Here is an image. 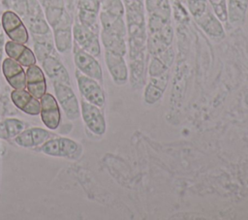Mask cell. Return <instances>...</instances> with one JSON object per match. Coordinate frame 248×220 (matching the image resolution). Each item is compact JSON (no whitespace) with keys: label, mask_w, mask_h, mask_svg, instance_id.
Instances as JSON below:
<instances>
[{"label":"cell","mask_w":248,"mask_h":220,"mask_svg":"<svg viewBox=\"0 0 248 220\" xmlns=\"http://www.w3.org/2000/svg\"><path fill=\"white\" fill-rule=\"evenodd\" d=\"M42 151L49 156L75 159L81 153L80 145L68 138L48 139L42 144Z\"/></svg>","instance_id":"cell-1"},{"label":"cell","mask_w":248,"mask_h":220,"mask_svg":"<svg viewBox=\"0 0 248 220\" xmlns=\"http://www.w3.org/2000/svg\"><path fill=\"white\" fill-rule=\"evenodd\" d=\"M76 79L78 81V90L85 101L99 108H103L106 103V96L100 82L80 73L78 70L76 72Z\"/></svg>","instance_id":"cell-2"},{"label":"cell","mask_w":248,"mask_h":220,"mask_svg":"<svg viewBox=\"0 0 248 220\" xmlns=\"http://www.w3.org/2000/svg\"><path fill=\"white\" fill-rule=\"evenodd\" d=\"M53 88L57 102L62 107L66 117L70 120H76L79 117V105L76 94L69 84L53 81Z\"/></svg>","instance_id":"cell-3"},{"label":"cell","mask_w":248,"mask_h":220,"mask_svg":"<svg viewBox=\"0 0 248 220\" xmlns=\"http://www.w3.org/2000/svg\"><path fill=\"white\" fill-rule=\"evenodd\" d=\"M1 25L5 34L11 41L26 44L29 34L20 17L13 11H6L1 16Z\"/></svg>","instance_id":"cell-4"},{"label":"cell","mask_w":248,"mask_h":220,"mask_svg":"<svg viewBox=\"0 0 248 220\" xmlns=\"http://www.w3.org/2000/svg\"><path fill=\"white\" fill-rule=\"evenodd\" d=\"M73 38L76 45L93 56L101 53V45L98 34L82 25L80 22L75 23L73 27Z\"/></svg>","instance_id":"cell-5"},{"label":"cell","mask_w":248,"mask_h":220,"mask_svg":"<svg viewBox=\"0 0 248 220\" xmlns=\"http://www.w3.org/2000/svg\"><path fill=\"white\" fill-rule=\"evenodd\" d=\"M74 62L77 69L80 73L98 80L99 82H102L103 70L99 61L95 58V56L81 49L77 45L75 46L74 50Z\"/></svg>","instance_id":"cell-6"},{"label":"cell","mask_w":248,"mask_h":220,"mask_svg":"<svg viewBox=\"0 0 248 220\" xmlns=\"http://www.w3.org/2000/svg\"><path fill=\"white\" fill-rule=\"evenodd\" d=\"M80 109L81 116L86 127L97 136L104 135L107 130V123L100 108L82 100Z\"/></svg>","instance_id":"cell-7"},{"label":"cell","mask_w":248,"mask_h":220,"mask_svg":"<svg viewBox=\"0 0 248 220\" xmlns=\"http://www.w3.org/2000/svg\"><path fill=\"white\" fill-rule=\"evenodd\" d=\"M40 115L44 125L50 130H55L59 126L61 120V113L57 100L52 94L46 92L40 99Z\"/></svg>","instance_id":"cell-8"},{"label":"cell","mask_w":248,"mask_h":220,"mask_svg":"<svg viewBox=\"0 0 248 220\" xmlns=\"http://www.w3.org/2000/svg\"><path fill=\"white\" fill-rule=\"evenodd\" d=\"M2 73L7 82L14 89L26 88V72L17 61L7 57L2 62Z\"/></svg>","instance_id":"cell-9"},{"label":"cell","mask_w":248,"mask_h":220,"mask_svg":"<svg viewBox=\"0 0 248 220\" xmlns=\"http://www.w3.org/2000/svg\"><path fill=\"white\" fill-rule=\"evenodd\" d=\"M105 61L113 81L118 85L127 83L129 71L124 56L106 50Z\"/></svg>","instance_id":"cell-10"},{"label":"cell","mask_w":248,"mask_h":220,"mask_svg":"<svg viewBox=\"0 0 248 220\" xmlns=\"http://www.w3.org/2000/svg\"><path fill=\"white\" fill-rule=\"evenodd\" d=\"M11 99L14 105L29 115H39L41 111V103L28 90L14 89L11 93Z\"/></svg>","instance_id":"cell-11"},{"label":"cell","mask_w":248,"mask_h":220,"mask_svg":"<svg viewBox=\"0 0 248 220\" xmlns=\"http://www.w3.org/2000/svg\"><path fill=\"white\" fill-rule=\"evenodd\" d=\"M5 52L8 57L17 61L23 67H29L36 64V56L34 52L25 44L8 41L5 44Z\"/></svg>","instance_id":"cell-12"},{"label":"cell","mask_w":248,"mask_h":220,"mask_svg":"<svg viewBox=\"0 0 248 220\" xmlns=\"http://www.w3.org/2000/svg\"><path fill=\"white\" fill-rule=\"evenodd\" d=\"M26 88L37 99H41L46 92V80L43 70L36 64L27 67Z\"/></svg>","instance_id":"cell-13"},{"label":"cell","mask_w":248,"mask_h":220,"mask_svg":"<svg viewBox=\"0 0 248 220\" xmlns=\"http://www.w3.org/2000/svg\"><path fill=\"white\" fill-rule=\"evenodd\" d=\"M48 139H50V133L48 131L39 127H32L23 130L14 139V141L21 147L31 148L42 145Z\"/></svg>","instance_id":"cell-14"},{"label":"cell","mask_w":248,"mask_h":220,"mask_svg":"<svg viewBox=\"0 0 248 220\" xmlns=\"http://www.w3.org/2000/svg\"><path fill=\"white\" fill-rule=\"evenodd\" d=\"M199 26L210 37L212 38H224L225 31L221 20L216 15L212 14L210 11H205L199 16L195 17Z\"/></svg>","instance_id":"cell-15"},{"label":"cell","mask_w":248,"mask_h":220,"mask_svg":"<svg viewBox=\"0 0 248 220\" xmlns=\"http://www.w3.org/2000/svg\"><path fill=\"white\" fill-rule=\"evenodd\" d=\"M66 14L64 15L61 21L53 27L54 32V43L56 49L63 53L68 51L72 47V29H71V22L69 17L64 20Z\"/></svg>","instance_id":"cell-16"},{"label":"cell","mask_w":248,"mask_h":220,"mask_svg":"<svg viewBox=\"0 0 248 220\" xmlns=\"http://www.w3.org/2000/svg\"><path fill=\"white\" fill-rule=\"evenodd\" d=\"M168 80L169 75L167 73L158 77H152L150 82L146 85L144 89V101L149 105H153L157 101H159L167 88Z\"/></svg>","instance_id":"cell-17"},{"label":"cell","mask_w":248,"mask_h":220,"mask_svg":"<svg viewBox=\"0 0 248 220\" xmlns=\"http://www.w3.org/2000/svg\"><path fill=\"white\" fill-rule=\"evenodd\" d=\"M43 68L46 76L53 81L70 84L69 74L64 65L52 56H46L43 59Z\"/></svg>","instance_id":"cell-18"},{"label":"cell","mask_w":248,"mask_h":220,"mask_svg":"<svg viewBox=\"0 0 248 220\" xmlns=\"http://www.w3.org/2000/svg\"><path fill=\"white\" fill-rule=\"evenodd\" d=\"M99 18L102 25V30L126 38L128 31L123 16H113L101 11L99 13Z\"/></svg>","instance_id":"cell-19"},{"label":"cell","mask_w":248,"mask_h":220,"mask_svg":"<svg viewBox=\"0 0 248 220\" xmlns=\"http://www.w3.org/2000/svg\"><path fill=\"white\" fill-rule=\"evenodd\" d=\"M101 42L105 47V49L116 54H120L125 56L128 51L127 44L125 38L106 32L104 30L101 31Z\"/></svg>","instance_id":"cell-20"},{"label":"cell","mask_w":248,"mask_h":220,"mask_svg":"<svg viewBox=\"0 0 248 220\" xmlns=\"http://www.w3.org/2000/svg\"><path fill=\"white\" fill-rule=\"evenodd\" d=\"M248 7V0H228V19L233 25H240L244 22Z\"/></svg>","instance_id":"cell-21"},{"label":"cell","mask_w":248,"mask_h":220,"mask_svg":"<svg viewBox=\"0 0 248 220\" xmlns=\"http://www.w3.org/2000/svg\"><path fill=\"white\" fill-rule=\"evenodd\" d=\"M26 129V124L17 118H6L0 122V139L12 140Z\"/></svg>","instance_id":"cell-22"},{"label":"cell","mask_w":248,"mask_h":220,"mask_svg":"<svg viewBox=\"0 0 248 220\" xmlns=\"http://www.w3.org/2000/svg\"><path fill=\"white\" fill-rule=\"evenodd\" d=\"M46 11V17L48 24L53 28L55 27L63 18L64 5L62 0H47V2L44 5Z\"/></svg>","instance_id":"cell-23"},{"label":"cell","mask_w":248,"mask_h":220,"mask_svg":"<svg viewBox=\"0 0 248 220\" xmlns=\"http://www.w3.org/2000/svg\"><path fill=\"white\" fill-rule=\"evenodd\" d=\"M108 14L123 16L125 14V6L121 0H104L101 4V10Z\"/></svg>","instance_id":"cell-24"},{"label":"cell","mask_w":248,"mask_h":220,"mask_svg":"<svg viewBox=\"0 0 248 220\" xmlns=\"http://www.w3.org/2000/svg\"><path fill=\"white\" fill-rule=\"evenodd\" d=\"M168 69L169 68L166 66V64L157 55H154L150 61L148 72L150 77L152 78V77H158L167 73Z\"/></svg>","instance_id":"cell-25"},{"label":"cell","mask_w":248,"mask_h":220,"mask_svg":"<svg viewBox=\"0 0 248 220\" xmlns=\"http://www.w3.org/2000/svg\"><path fill=\"white\" fill-rule=\"evenodd\" d=\"M169 22H170L169 20H166L165 18H163L162 16H160L157 14H154V13L149 14L148 29H149L150 34L159 32Z\"/></svg>","instance_id":"cell-26"},{"label":"cell","mask_w":248,"mask_h":220,"mask_svg":"<svg viewBox=\"0 0 248 220\" xmlns=\"http://www.w3.org/2000/svg\"><path fill=\"white\" fill-rule=\"evenodd\" d=\"M78 8L81 11L99 14L101 10V2L100 0H78Z\"/></svg>","instance_id":"cell-27"},{"label":"cell","mask_w":248,"mask_h":220,"mask_svg":"<svg viewBox=\"0 0 248 220\" xmlns=\"http://www.w3.org/2000/svg\"><path fill=\"white\" fill-rule=\"evenodd\" d=\"M30 29L32 30V32L37 33V34H46L48 32V25L46 24V22L39 17H32L29 23Z\"/></svg>","instance_id":"cell-28"},{"label":"cell","mask_w":248,"mask_h":220,"mask_svg":"<svg viewBox=\"0 0 248 220\" xmlns=\"http://www.w3.org/2000/svg\"><path fill=\"white\" fill-rule=\"evenodd\" d=\"M160 39L164 42V44L168 47H170L172 43V39H173V30L171 25L169 23H167L159 32L156 33Z\"/></svg>","instance_id":"cell-29"},{"label":"cell","mask_w":248,"mask_h":220,"mask_svg":"<svg viewBox=\"0 0 248 220\" xmlns=\"http://www.w3.org/2000/svg\"><path fill=\"white\" fill-rule=\"evenodd\" d=\"M189 9L191 14L197 17L201 16L206 9L204 0H189Z\"/></svg>","instance_id":"cell-30"},{"label":"cell","mask_w":248,"mask_h":220,"mask_svg":"<svg viewBox=\"0 0 248 220\" xmlns=\"http://www.w3.org/2000/svg\"><path fill=\"white\" fill-rule=\"evenodd\" d=\"M165 64L166 66L169 68L170 67V65L172 64L173 60H174V51L170 47H168L167 48H165L162 52H160L157 55Z\"/></svg>","instance_id":"cell-31"},{"label":"cell","mask_w":248,"mask_h":220,"mask_svg":"<svg viewBox=\"0 0 248 220\" xmlns=\"http://www.w3.org/2000/svg\"><path fill=\"white\" fill-rule=\"evenodd\" d=\"M162 2L163 0H145V8L149 14L153 13Z\"/></svg>","instance_id":"cell-32"}]
</instances>
